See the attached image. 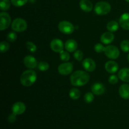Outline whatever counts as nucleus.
<instances>
[{"label":"nucleus","mask_w":129,"mask_h":129,"mask_svg":"<svg viewBox=\"0 0 129 129\" xmlns=\"http://www.w3.org/2000/svg\"><path fill=\"white\" fill-rule=\"evenodd\" d=\"M90 76L84 71H76L71 74L70 81L72 85L75 86H83L89 82Z\"/></svg>","instance_id":"nucleus-1"},{"label":"nucleus","mask_w":129,"mask_h":129,"mask_svg":"<svg viewBox=\"0 0 129 129\" xmlns=\"http://www.w3.org/2000/svg\"><path fill=\"white\" fill-rule=\"evenodd\" d=\"M37 74L31 69L25 71L20 76V82L24 86L28 87L34 84L37 80Z\"/></svg>","instance_id":"nucleus-2"},{"label":"nucleus","mask_w":129,"mask_h":129,"mask_svg":"<svg viewBox=\"0 0 129 129\" xmlns=\"http://www.w3.org/2000/svg\"><path fill=\"white\" fill-rule=\"evenodd\" d=\"M111 5L106 1H100L95 5L94 12L98 15H105L111 11Z\"/></svg>","instance_id":"nucleus-3"},{"label":"nucleus","mask_w":129,"mask_h":129,"mask_svg":"<svg viewBox=\"0 0 129 129\" xmlns=\"http://www.w3.org/2000/svg\"><path fill=\"white\" fill-rule=\"evenodd\" d=\"M11 28L16 32H22L27 28V23L21 18L15 19L11 24Z\"/></svg>","instance_id":"nucleus-4"},{"label":"nucleus","mask_w":129,"mask_h":129,"mask_svg":"<svg viewBox=\"0 0 129 129\" xmlns=\"http://www.w3.org/2000/svg\"><path fill=\"white\" fill-rule=\"evenodd\" d=\"M58 28L60 32L66 35L71 34L75 30L74 25L68 21H60L58 25Z\"/></svg>","instance_id":"nucleus-5"},{"label":"nucleus","mask_w":129,"mask_h":129,"mask_svg":"<svg viewBox=\"0 0 129 129\" xmlns=\"http://www.w3.org/2000/svg\"><path fill=\"white\" fill-rule=\"evenodd\" d=\"M104 53L107 57L111 59H117L120 55L119 50L114 45H108L105 47Z\"/></svg>","instance_id":"nucleus-6"},{"label":"nucleus","mask_w":129,"mask_h":129,"mask_svg":"<svg viewBox=\"0 0 129 129\" xmlns=\"http://www.w3.org/2000/svg\"><path fill=\"white\" fill-rule=\"evenodd\" d=\"M0 30L1 31L7 29L11 24V16L8 13L1 12L0 13Z\"/></svg>","instance_id":"nucleus-7"},{"label":"nucleus","mask_w":129,"mask_h":129,"mask_svg":"<svg viewBox=\"0 0 129 129\" xmlns=\"http://www.w3.org/2000/svg\"><path fill=\"white\" fill-rule=\"evenodd\" d=\"M73 71V65L71 62H64L60 64L58 67V71L59 74L62 76L70 74Z\"/></svg>","instance_id":"nucleus-8"},{"label":"nucleus","mask_w":129,"mask_h":129,"mask_svg":"<svg viewBox=\"0 0 129 129\" xmlns=\"http://www.w3.org/2000/svg\"><path fill=\"white\" fill-rule=\"evenodd\" d=\"M50 48L55 52L60 53L64 49V44L59 39H54L50 42Z\"/></svg>","instance_id":"nucleus-9"},{"label":"nucleus","mask_w":129,"mask_h":129,"mask_svg":"<svg viewBox=\"0 0 129 129\" xmlns=\"http://www.w3.org/2000/svg\"><path fill=\"white\" fill-rule=\"evenodd\" d=\"M26 110V105L23 102H18L14 103L12 107V112L16 115L23 114Z\"/></svg>","instance_id":"nucleus-10"},{"label":"nucleus","mask_w":129,"mask_h":129,"mask_svg":"<svg viewBox=\"0 0 129 129\" xmlns=\"http://www.w3.org/2000/svg\"><path fill=\"white\" fill-rule=\"evenodd\" d=\"M23 63L25 66L28 69H34L37 65L36 59L32 55H26L23 59Z\"/></svg>","instance_id":"nucleus-11"},{"label":"nucleus","mask_w":129,"mask_h":129,"mask_svg":"<svg viewBox=\"0 0 129 129\" xmlns=\"http://www.w3.org/2000/svg\"><path fill=\"white\" fill-rule=\"evenodd\" d=\"M83 66L87 71L93 72L96 69V63L91 58H86L83 61Z\"/></svg>","instance_id":"nucleus-12"},{"label":"nucleus","mask_w":129,"mask_h":129,"mask_svg":"<svg viewBox=\"0 0 129 129\" xmlns=\"http://www.w3.org/2000/svg\"><path fill=\"white\" fill-rule=\"evenodd\" d=\"M105 87L102 83H94L91 86L92 93L96 95H102L105 92Z\"/></svg>","instance_id":"nucleus-13"},{"label":"nucleus","mask_w":129,"mask_h":129,"mask_svg":"<svg viewBox=\"0 0 129 129\" xmlns=\"http://www.w3.org/2000/svg\"><path fill=\"white\" fill-rule=\"evenodd\" d=\"M105 70L110 74H115L118 69V65L115 61L109 60L105 65Z\"/></svg>","instance_id":"nucleus-14"},{"label":"nucleus","mask_w":129,"mask_h":129,"mask_svg":"<svg viewBox=\"0 0 129 129\" xmlns=\"http://www.w3.org/2000/svg\"><path fill=\"white\" fill-rule=\"evenodd\" d=\"M119 24L123 29L129 30V13H125L120 16Z\"/></svg>","instance_id":"nucleus-15"},{"label":"nucleus","mask_w":129,"mask_h":129,"mask_svg":"<svg viewBox=\"0 0 129 129\" xmlns=\"http://www.w3.org/2000/svg\"><path fill=\"white\" fill-rule=\"evenodd\" d=\"M115 36L111 31L105 32L101 35L100 40L103 44H110L114 40Z\"/></svg>","instance_id":"nucleus-16"},{"label":"nucleus","mask_w":129,"mask_h":129,"mask_svg":"<svg viewBox=\"0 0 129 129\" xmlns=\"http://www.w3.org/2000/svg\"><path fill=\"white\" fill-rule=\"evenodd\" d=\"M64 47L68 52H75L78 48V43L73 39H69L66 42Z\"/></svg>","instance_id":"nucleus-17"},{"label":"nucleus","mask_w":129,"mask_h":129,"mask_svg":"<svg viewBox=\"0 0 129 129\" xmlns=\"http://www.w3.org/2000/svg\"><path fill=\"white\" fill-rule=\"evenodd\" d=\"M79 6L80 8L85 12H90L93 10V4L89 0H81Z\"/></svg>","instance_id":"nucleus-18"},{"label":"nucleus","mask_w":129,"mask_h":129,"mask_svg":"<svg viewBox=\"0 0 129 129\" xmlns=\"http://www.w3.org/2000/svg\"><path fill=\"white\" fill-rule=\"evenodd\" d=\"M119 94L123 99H129V84H123L120 86Z\"/></svg>","instance_id":"nucleus-19"},{"label":"nucleus","mask_w":129,"mask_h":129,"mask_svg":"<svg viewBox=\"0 0 129 129\" xmlns=\"http://www.w3.org/2000/svg\"><path fill=\"white\" fill-rule=\"evenodd\" d=\"M118 78L123 82L129 83V68H123L118 72Z\"/></svg>","instance_id":"nucleus-20"},{"label":"nucleus","mask_w":129,"mask_h":129,"mask_svg":"<svg viewBox=\"0 0 129 129\" xmlns=\"http://www.w3.org/2000/svg\"><path fill=\"white\" fill-rule=\"evenodd\" d=\"M119 28L118 23L115 21H110L107 23V30L111 32H114L118 30Z\"/></svg>","instance_id":"nucleus-21"},{"label":"nucleus","mask_w":129,"mask_h":129,"mask_svg":"<svg viewBox=\"0 0 129 129\" xmlns=\"http://www.w3.org/2000/svg\"><path fill=\"white\" fill-rule=\"evenodd\" d=\"M69 96L74 100H78L81 96V91L77 88H72L69 91Z\"/></svg>","instance_id":"nucleus-22"},{"label":"nucleus","mask_w":129,"mask_h":129,"mask_svg":"<svg viewBox=\"0 0 129 129\" xmlns=\"http://www.w3.org/2000/svg\"><path fill=\"white\" fill-rule=\"evenodd\" d=\"M10 0H0V8L2 11L8 10L10 8Z\"/></svg>","instance_id":"nucleus-23"},{"label":"nucleus","mask_w":129,"mask_h":129,"mask_svg":"<svg viewBox=\"0 0 129 129\" xmlns=\"http://www.w3.org/2000/svg\"><path fill=\"white\" fill-rule=\"evenodd\" d=\"M94 99V94L91 92H88V93H86L84 96V102H86L87 103H91L93 102Z\"/></svg>","instance_id":"nucleus-24"},{"label":"nucleus","mask_w":129,"mask_h":129,"mask_svg":"<svg viewBox=\"0 0 129 129\" xmlns=\"http://www.w3.org/2000/svg\"><path fill=\"white\" fill-rule=\"evenodd\" d=\"M49 67H50V66H49V63L45 61L40 62L38 64V68L41 71H46L49 69Z\"/></svg>","instance_id":"nucleus-25"},{"label":"nucleus","mask_w":129,"mask_h":129,"mask_svg":"<svg viewBox=\"0 0 129 129\" xmlns=\"http://www.w3.org/2000/svg\"><path fill=\"white\" fill-rule=\"evenodd\" d=\"M121 50L124 52H129V40H124L120 44Z\"/></svg>","instance_id":"nucleus-26"},{"label":"nucleus","mask_w":129,"mask_h":129,"mask_svg":"<svg viewBox=\"0 0 129 129\" xmlns=\"http://www.w3.org/2000/svg\"><path fill=\"white\" fill-rule=\"evenodd\" d=\"M28 0H11V3L13 6L16 7H21L26 4Z\"/></svg>","instance_id":"nucleus-27"},{"label":"nucleus","mask_w":129,"mask_h":129,"mask_svg":"<svg viewBox=\"0 0 129 129\" xmlns=\"http://www.w3.org/2000/svg\"><path fill=\"white\" fill-rule=\"evenodd\" d=\"M26 47L28 50L31 53H35L37 51V46L32 42H27L26 43Z\"/></svg>","instance_id":"nucleus-28"},{"label":"nucleus","mask_w":129,"mask_h":129,"mask_svg":"<svg viewBox=\"0 0 129 129\" xmlns=\"http://www.w3.org/2000/svg\"><path fill=\"white\" fill-rule=\"evenodd\" d=\"M10 44L6 42L3 41L1 42L0 44V50H1V53H5L7 52L10 49Z\"/></svg>","instance_id":"nucleus-29"},{"label":"nucleus","mask_w":129,"mask_h":129,"mask_svg":"<svg viewBox=\"0 0 129 129\" xmlns=\"http://www.w3.org/2000/svg\"><path fill=\"white\" fill-rule=\"evenodd\" d=\"M60 58L63 61H68L69 60V59H70V55H69L68 52L64 51L63 50L60 52Z\"/></svg>","instance_id":"nucleus-30"},{"label":"nucleus","mask_w":129,"mask_h":129,"mask_svg":"<svg viewBox=\"0 0 129 129\" xmlns=\"http://www.w3.org/2000/svg\"><path fill=\"white\" fill-rule=\"evenodd\" d=\"M83 56H84V55H83V52L80 50H76L74 54V58H75L77 60H78V61H81V60H82V59H83Z\"/></svg>","instance_id":"nucleus-31"},{"label":"nucleus","mask_w":129,"mask_h":129,"mask_svg":"<svg viewBox=\"0 0 129 129\" xmlns=\"http://www.w3.org/2000/svg\"><path fill=\"white\" fill-rule=\"evenodd\" d=\"M16 39H17V35H16V33L13 32V31L8 33L7 35V39L9 42H13L16 40Z\"/></svg>","instance_id":"nucleus-32"},{"label":"nucleus","mask_w":129,"mask_h":129,"mask_svg":"<svg viewBox=\"0 0 129 129\" xmlns=\"http://www.w3.org/2000/svg\"><path fill=\"white\" fill-rule=\"evenodd\" d=\"M105 47L102 44H96L94 47V51L97 53H101V52H103L105 51Z\"/></svg>","instance_id":"nucleus-33"},{"label":"nucleus","mask_w":129,"mask_h":129,"mask_svg":"<svg viewBox=\"0 0 129 129\" xmlns=\"http://www.w3.org/2000/svg\"><path fill=\"white\" fill-rule=\"evenodd\" d=\"M118 78L116 75H111L108 78V82L111 84H115L118 83Z\"/></svg>","instance_id":"nucleus-34"},{"label":"nucleus","mask_w":129,"mask_h":129,"mask_svg":"<svg viewBox=\"0 0 129 129\" xmlns=\"http://www.w3.org/2000/svg\"><path fill=\"white\" fill-rule=\"evenodd\" d=\"M16 115H15V113H12L11 114H10L8 116V122L10 123H13L16 121Z\"/></svg>","instance_id":"nucleus-35"},{"label":"nucleus","mask_w":129,"mask_h":129,"mask_svg":"<svg viewBox=\"0 0 129 129\" xmlns=\"http://www.w3.org/2000/svg\"><path fill=\"white\" fill-rule=\"evenodd\" d=\"M127 59H128V62H129V54H128V57H127Z\"/></svg>","instance_id":"nucleus-36"},{"label":"nucleus","mask_w":129,"mask_h":129,"mask_svg":"<svg viewBox=\"0 0 129 129\" xmlns=\"http://www.w3.org/2000/svg\"><path fill=\"white\" fill-rule=\"evenodd\" d=\"M126 1H127V2H128L129 3V0H125Z\"/></svg>","instance_id":"nucleus-37"}]
</instances>
